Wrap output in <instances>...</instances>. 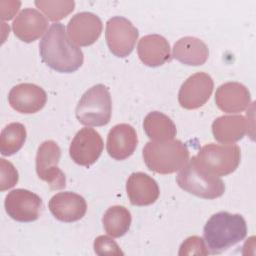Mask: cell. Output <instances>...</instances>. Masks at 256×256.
Masks as SVG:
<instances>
[{
  "instance_id": "cell-1",
  "label": "cell",
  "mask_w": 256,
  "mask_h": 256,
  "mask_svg": "<svg viewBox=\"0 0 256 256\" xmlns=\"http://www.w3.org/2000/svg\"><path fill=\"white\" fill-rule=\"evenodd\" d=\"M42 61L60 73H72L79 69L84 60L82 50L67 36L61 23L50 26L39 43Z\"/></svg>"
},
{
  "instance_id": "cell-2",
  "label": "cell",
  "mask_w": 256,
  "mask_h": 256,
  "mask_svg": "<svg viewBox=\"0 0 256 256\" xmlns=\"http://www.w3.org/2000/svg\"><path fill=\"white\" fill-rule=\"evenodd\" d=\"M203 234L209 252L219 254L246 237V221L240 214L221 211L208 219Z\"/></svg>"
},
{
  "instance_id": "cell-3",
  "label": "cell",
  "mask_w": 256,
  "mask_h": 256,
  "mask_svg": "<svg viewBox=\"0 0 256 256\" xmlns=\"http://www.w3.org/2000/svg\"><path fill=\"white\" fill-rule=\"evenodd\" d=\"M143 159L149 170L171 174L181 170L189 161V150L180 140L149 141L143 148Z\"/></svg>"
},
{
  "instance_id": "cell-4",
  "label": "cell",
  "mask_w": 256,
  "mask_h": 256,
  "mask_svg": "<svg viewBox=\"0 0 256 256\" xmlns=\"http://www.w3.org/2000/svg\"><path fill=\"white\" fill-rule=\"evenodd\" d=\"M112 101L109 89L103 84L89 88L80 98L75 114L78 121L86 126L100 127L109 123Z\"/></svg>"
},
{
  "instance_id": "cell-5",
  "label": "cell",
  "mask_w": 256,
  "mask_h": 256,
  "mask_svg": "<svg viewBox=\"0 0 256 256\" xmlns=\"http://www.w3.org/2000/svg\"><path fill=\"white\" fill-rule=\"evenodd\" d=\"M193 158L207 173L217 177L226 176L239 166L241 151L235 144L209 143L204 145Z\"/></svg>"
},
{
  "instance_id": "cell-6",
  "label": "cell",
  "mask_w": 256,
  "mask_h": 256,
  "mask_svg": "<svg viewBox=\"0 0 256 256\" xmlns=\"http://www.w3.org/2000/svg\"><path fill=\"white\" fill-rule=\"evenodd\" d=\"M176 181L184 191L204 199H216L225 191L224 182L200 168L193 157L180 170Z\"/></svg>"
},
{
  "instance_id": "cell-7",
  "label": "cell",
  "mask_w": 256,
  "mask_h": 256,
  "mask_svg": "<svg viewBox=\"0 0 256 256\" xmlns=\"http://www.w3.org/2000/svg\"><path fill=\"white\" fill-rule=\"evenodd\" d=\"M61 149L53 140H46L40 144L36 154V172L52 190H60L66 186V177L58 167Z\"/></svg>"
},
{
  "instance_id": "cell-8",
  "label": "cell",
  "mask_w": 256,
  "mask_h": 256,
  "mask_svg": "<svg viewBox=\"0 0 256 256\" xmlns=\"http://www.w3.org/2000/svg\"><path fill=\"white\" fill-rule=\"evenodd\" d=\"M138 36L137 28L124 17L115 16L106 23L105 39L110 52L117 57L124 58L130 55Z\"/></svg>"
},
{
  "instance_id": "cell-9",
  "label": "cell",
  "mask_w": 256,
  "mask_h": 256,
  "mask_svg": "<svg viewBox=\"0 0 256 256\" xmlns=\"http://www.w3.org/2000/svg\"><path fill=\"white\" fill-rule=\"evenodd\" d=\"M103 151V140L93 128H82L74 136L69 154L71 159L80 166L89 167L94 164Z\"/></svg>"
},
{
  "instance_id": "cell-10",
  "label": "cell",
  "mask_w": 256,
  "mask_h": 256,
  "mask_svg": "<svg viewBox=\"0 0 256 256\" xmlns=\"http://www.w3.org/2000/svg\"><path fill=\"white\" fill-rule=\"evenodd\" d=\"M8 216L18 222H32L39 218L42 199L26 189H14L9 192L4 202Z\"/></svg>"
},
{
  "instance_id": "cell-11",
  "label": "cell",
  "mask_w": 256,
  "mask_h": 256,
  "mask_svg": "<svg viewBox=\"0 0 256 256\" xmlns=\"http://www.w3.org/2000/svg\"><path fill=\"white\" fill-rule=\"evenodd\" d=\"M213 87V79L209 74L197 72L188 77L181 85L178 102L181 107L188 110L200 108L210 98Z\"/></svg>"
},
{
  "instance_id": "cell-12",
  "label": "cell",
  "mask_w": 256,
  "mask_h": 256,
  "mask_svg": "<svg viewBox=\"0 0 256 256\" xmlns=\"http://www.w3.org/2000/svg\"><path fill=\"white\" fill-rule=\"evenodd\" d=\"M47 94L40 86L21 83L14 86L8 94L10 106L19 113L32 114L40 111L46 104Z\"/></svg>"
},
{
  "instance_id": "cell-13",
  "label": "cell",
  "mask_w": 256,
  "mask_h": 256,
  "mask_svg": "<svg viewBox=\"0 0 256 256\" xmlns=\"http://www.w3.org/2000/svg\"><path fill=\"white\" fill-rule=\"evenodd\" d=\"M102 32L101 19L91 12L75 14L67 25L70 39L79 46H89L96 42Z\"/></svg>"
},
{
  "instance_id": "cell-14",
  "label": "cell",
  "mask_w": 256,
  "mask_h": 256,
  "mask_svg": "<svg viewBox=\"0 0 256 256\" xmlns=\"http://www.w3.org/2000/svg\"><path fill=\"white\" fill-rule=\"evenodd\" d=\"M48 206L56 219L66 223L82 219L87 211L85 199L79 194L70 191L59 192L52 196Z\"/></svg>"
},
{
  "instance_id": "cell-15",
  "label": "cell",
  "mask_w": 256,
  "mask_h": 256,
  "mask_svg": "<svg viewBox=\"0 0 256 256\" xmlns=\"http://www.w3.org/2000/svg\"><path fill=\"white\" fill-rule=\"evenodd\" d=\"M138 144L135 129L126 123L112 127L107 136V152L115 160H125L130 157Z\"/></svg>"
},
{
  "instance_id": "cell-16",
  "label": "cell",
  "mask_w": 256,
  "mask_h": 256,
  "mask_svg": "<svg viewBox=\"0 0 256 256\" xmlns=\"http://www.w3.org/2000/svg\"><path fill=\"white\" fill-rule=\"evenodd\" d=\"M217 107L226 113H238L248 108L251 95L246 86L238 82H227L220 85L215 93Z\"/></svg>"
},
{
  "instance_id": "cell-17",
  "label": "cell",
  "mask_w": 256,
  "mask_h": 256,
  "mask_svg": "<svg viewBox=\"0 0 256 256\" xmlns=\"http://www.w3.org/2000/svg\"><path fill=\"white\" fill-rule=\"evenodd\" d=\"M48 26L45 16L34 8L23 9L14 19L12 29L16 37L23 42H33L46 32Z\"/></svg>"
},
{
  "instance_id": "cell-18",
  "label": "cell",
  "mask_w": 256,
  "mask_h": 256,
  "mask_svg": "<svg viewBox=\"0 0 256 256\" xmlns=\"http://www.w3.org/2000/svg\"><path fill=\"white\" fill-rule=\"evenodd\" d=\"M126 191L131 204L135 206L151 205L160 194L157 182L143 172H134L129 176Z\"/></svg>"
},
{
  "instance_id": "cell-19",
  "label": "cell",
  "mask_w": 256,
  "mask_h": 256,
  "mask_svg": "<svg viewBox=\"0 0 256 256\" xmlns=\"http://www.w3.org/2000/svg\"><path fill=\"white\" fill-rule=\"evenodd\" d=\"M137 53L141 62L149 67H157L171 60L169 42L159 34H149L139 40Z\"/></svg>"
},
{
  "instance_id": "cell-20",
  "label": "cell",
  "mask_w": 256,
  "mask_h": 256,
  "mask_svg": "<svg viewBox=\"0 0 256 256\" xmlns=\"http://www.w3.org/2000/svg\"><path fill=\"white\" fill-rule=\"evenodd\" d=\"M248 130L249 120L242 115H224L212 123L214 138L225 144H233L241 140Z\"/></svg>"
},
{
  "instance_id": "cell-21",
  "label": "cell",
  "mask_w": 256,
  "mask_h": 256,
  "mask_svg": "<svg viewBox=\"0 0 256 256\" xmlns=\"http://www.w3.org/2000/svg\"><path fill=\"white\" fill-rule=\"evenodd\" d=\"M208 56L209 50L207 45L196 37H183L179 39L173 47V57L185 65H202L207 61Z\"/></svg>"
},
{
  "instance_id": "cell-22",
  "label": "cell",
  "mask_w": 256,
  "mask_h": 256,
  "mask_svg": "<svg viewBox=\"0 0 256 256\" xmlns=\"http://www.w3.org/2000/svg\"><path fill=\"white\" fill-rule=\"evenodd\" d=\"M143 128L146 135L153 141L174 139L177 132L174 122L159 111H153L146 115L143 121Z\"/></svg>"
},
{
  "instance_id": "cell-23",
  "label": "cell",
  "mask_w": 256,
  "mask_h": 256,
  "mask_svg": "<svg viewBox=\"0 0 256 256\" xmlns=\"http://www.w3.org/2000/svg\"><path fill=\"white\" fill-rule=\"evenodd\" d=\"M131 221L130 211L120 205L109 207L102 218L104 230L108 235L115 238H119L128 232Z\"/></svg>"
},
{
  "instance_id": "cell-24",
  "label": "cell",
  "mask_w": 256,
  "mask_h": 256,
  "mask_svg": "<svg viewBox=\"0 0 256 256\" xmlns=\"http://www.w3.org/2000/svg\"><path fill=\"white\" fill-rule=\"evenodd\" d=\"M26 128L19 122L8 124L0 134V152L3 156H11L18 152L25 143Z\"/></svg>"
},
{
  "instance_id": "cell-25",
  "label": "cell",
  "mask_w": 256,
  "mask_h": 256,
  "mask_svg": "<svg viewBox=\"0 0 256 256\" xmlns=\"http://www.w3.org/2000/svg\"><path fill=\"white\" fill-rule=\"evenodd\" d=\"M36 7L41 10L49 20L51 21H59L65 18L68 14H70L75 7V2L71 0L64 1H44L38 0L35 1Z\"/></svg>"
},
{
  "instance_id": "cell-26",
  "label": "cell",
  "mask_w": 256,
  "mask_h": 256,
  "mask_svg": "<svg viewBox=\"0 0 256 256\" xmlns=\"http://www.w3.org/2000/svg\"><path fill=\"white\" fill-rule=\"evenodd\" d=\"M19 175L14 165L5 160L0 159V190L5 191L12 188L18 182Z\"/></svg>"
},
{
  "instance_id": "cell-27",
  "label": "cell",
  "mask_w": 256,
  "mask_h": 256,
  "mask_svg": "<svg viewBox=\"0 0 256 256\" xmlns=\"http://www.w3.org/2000/svg\"><path fill=\"white\" fill-rule=\"evenodd\" d=\"M179 255H207L209 251L204 240L198 236L188 237L180 246Z\"/></svg>"
},
{
  "instance_id": "cell-28",
  "label": "cell",
  "mask_w": 256,
  "mask_h": 256,
  "mask_svg": "<svg viewBox=\"0 0 256 256\" xmlns=\"http://www.w3.org/2000/svg\"><path fill=\"white\" fill-rule=\"evenodd\" d=\"M94 251L98 255H123L118 244L109 236L101 235L94 240Z\"/></svg>"
},
{
  "instance_id": "cell-29",
  "label": "cell",
  "mask_w": 256,
  "mask_h": 256,
  "mask_svg": "<svg viewBox=\"0 0 256 256\" xmlns=\"http://www.w3.org/2000/svg\"><path fill=\"white\" fill-rule=\"evenodd\" d=\"M1 18L2 20H10L19 10L21 2L19 1H1Z\"/></svg>"
}]
</instances>
